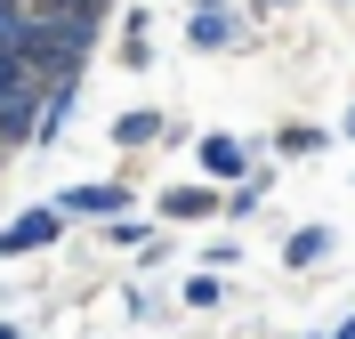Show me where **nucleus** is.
Instances as JSON below:
<instances>
[{"instance_id": "5", "label": "nucleus", "mask_w": 355, "mask_h": 339, "mask_svg": "<svg viewBox=\"0 0 355 339\" xmlns=\"http://www.w3.org/2000/svg\"><path fill=\"white\" fill-rule=\"evenodd\" d=\"M162 210H170V218H210V210H218V194H202V186H178Z\"/></svg>"}, {"instance_id": "8", "label": "nucleus", "mask_w": 355, "mask_h": 339, "mask_svg": "<svg viewBox=\"0 0 355 339\" xmlns=\"http://www.w3.org/2000/svg\"><path fill=\"white\" fill-rule=\"evenodd\" d=\"M24 81H33V65H24V57H8V49H0V105H8V97H17Z\"/></svg>"}, {"instance_id": "3", "label": "nucleus", "mask_w": 355, "mask_h": 339, "mask_svg": "<svg viewBox=\"0 0 355 339\" xmlns=\"http://www.w3.org/2000/svg\"><path fill=\"white\" fill-rule=\"evenodd\" d=\"M323 250H331V234H323V226H299V234L283 243V267L307 275V267H323Z\"/></svg>"}, {"instance_id": "7", "label": "nucleus", "mask_w": 355, "mask_h": 339, "mask_svg": "<svg viewBox=\"0 0 355 339\" xmlns=\"http://www.w3.org/2000/svg\"><path fill=\"white\" fill-rule=\"evenodd\" d=\"M226 41H234V24H226L218 8H202L194 17V49H226Z\"/></svg>"}, {"instance_id": "4", "label": "nucleus", "mask_w": 355, "mask_h": 339, "mask_svg": "<svg viewBox=\"0 0 355 339\" xmlns=\"http://www.w3.org/2000/svg\"><path fill=\"white\" fill-rule=\"evenodd\" d=\"M202 170L210 178H243V146L234 137H202Z\"/></svg>"}, {"instance_id": "1", "label": "nucleus", "mask_w": 355, "mask_h": 339, "mask_svg": "<svg viewBox=\"0 0 355 339\" xmlns=\"http://www.w3.org/2000/svg\"><path fill=\"white\" fill-rule=\"evenodd\" d=\"M57 210H65V218H121V210H130V186H113V178L65 186V194H57Z\"/></svg>"}, {"instance_id": "6", "label": "nucleus", "mask_w": 355, "mask_h": 339, "mask_svg": "<svg viewBox=\"0 0 355 339\" xmlns=\"http://www.w3.org/2000/svg\"><path fill=\"white\" fill-rule=\"evenodd\" d=\"M113 137H121V146H146V137H162V113H121Z\"/></svg>"}, {"instance_id": "12", "label": "nucleus", "mask_w": 355, "mask_h": 339, "mask_svg": "<svg viewBox=\"0 0 355 339\" xmlns=\"http://www.w3.org/2000/svg\"><path fill=\"white\" fill-rule=\"evenodd\" d=\"M331 339H355V315H347V323H339V331H331Z\"/></svg>"}, {"instance_id": "11", "label": "nucleus", "mask_w": 355, "mask_h": 339, "mask_svg": "<svg viewBox=\"0 0 355 339\" xmlns=\"http://www.w3.org/2000/svg\"><path fill=\"white\" fill-rule=\"evenodd\" d=\"M259 194H266V186H259V178H243V194H226V210H234V218H250V210H259Z\"/></svg>"}, {"instance_id": "15", "label": "nucleus", "mask_w": 355, "mask_h": 339, "mask_svg": "<svg viewBox=\"0 0 355 339\" xmlns=\"http://www.w3.org/2000/svg\"><path fill=\"white\" fill-rule=\"evenodd\" d=\"M0 339H8V323H0Z\"/></svg>"}, {"instance_id": "14", "label": "nucleus", "mask_w": 355, "mask_h": 339, "mask_svg": "<svg viewBox=\"0 0 355 339\" xmlns=\"http://www.w3.org/2000/svg\"><path fill=\"white\" fill-rule=\"evenodd\" d=\"M347 137H355V113H347Z\"/></svg>"}, {"instance_id": "9", "label": "nucleus", "mask_w": 355, "mask_h": 339, "mask_svg": "<svg viewBox=\"0 0 355 339\" xmlns=\"http://www.w3.org/2000/svg\"><path fill=\"white\" fill-rule=\"evenodd\" d=\"M218 299H226L218 275H194V283H186V307H218Z\"/></svg>"}, {"instance_id": "10", "label": "nucleus", "mask_w": 355, "mask_h": 339, "mask_svg": "<svg viewBox=\"0 0 355 339\" xmlns=\"http://www.w3.org/2000/svg\"><path fill=\"white\" fill-rule=\"evenodd\" d=\"M315 146H323V130H307V121H291V130H283V154H315Z\"/></svg>"}, {"instance_id": "2", "label": "nucleus", "mask_w": 355, "mask_h": 339, "mask_svg": "<svg viewBox=\"0 0 355 339\" xmlns=\"http://www.w3.org/2000/svg\"><path fill=\"white\" fill-rule=\"evenodd\" d=\"M57 226H65L57 202H49V210H24L17 226H0V259H17V250H49V243H57Z\"/></svg>"}, {"instance_id": "13", "label": "nucleus", "mask_w": 355, "mask_h": 339, "mask_svg": "<svg viewBox=\"0 0 355 339\" xmlns=\"http://www.w3.org/2000/svg\"><path fill=\"white\" fill-rule=\"evenodd\" d=\"M259 8H291V0H259Z\"/></svg>"}]
</instances>
